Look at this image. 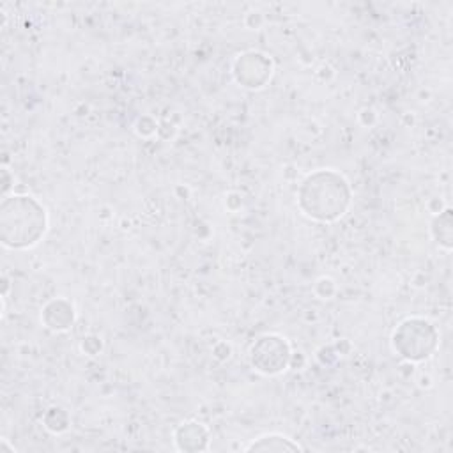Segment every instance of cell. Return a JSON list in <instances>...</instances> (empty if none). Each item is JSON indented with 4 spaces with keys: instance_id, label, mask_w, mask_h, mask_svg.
<instances>
[{
    "instance_id": "1",
    "label": "cell",
    "mask_w": 453,
    "mask_h": 453,
    "mask_svg": "<svg viewBox=\"0 0 453 453\" xmlns=\"http://www.w3.org/2000/svg\"><path fill=\"white\" fill-rule=\"evenodd\" d=\"M247 449H276V452H283V449H301V446L297 442H294L292 439L285 438V435H278V434H269V435H262L259 438L257 441L252 442Z\"/></svg>"
}]
</instances>
